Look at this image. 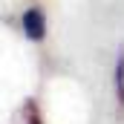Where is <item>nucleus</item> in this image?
<instances>
[{
  "label": "nucleus",
  "mask_w": 124,
  "mask_h": 124,
  "mask_svg": "<svg viewBox=\"0 0 124 124\" xmlns=\"http://www.w3.org/2000/svg\"><path fill=\"white\" fill-rule=\"evenodd\" d=\"M23 32H26L29 40H43V35H46V17H43L40 9L23 12Z\"/></svg>",
  "instance_id": "f257e3e1"
},
{
  "label": "nucleus",
  "mask_w": 124,
  "mask_h": 124,
  "mask_svg": "<svg viewBox=\"0 0 124 124\" xmlns=\"http://www.w3.org/2000/svg\"><path fill=\"white\" fill-rule=\"evenodd\" d=\"M116 98H118V104L124 107V52L118 55V61H116Z\"/></svg>",
  "instance_id": "f03ea898"
},
{
  "label": "nucleus",
  "mask_w": 124,
  "mask_h": 124,
  "mask_svg": "<svg viewBox=\"0 0 124 124\" xmlns=\"http://www.w3.org/2000/svg\"><path fill=\"white\" fill-rule=\"evenodd\" d=\"M20 124H43V118H40V113H38V104H35V101H29V104L23 107Z\"/></svg>",
  "instance_id": "7ed1b4c3"
}]
</instances>
